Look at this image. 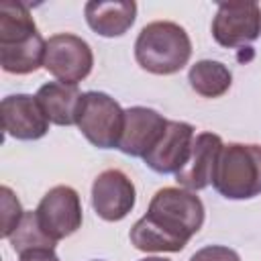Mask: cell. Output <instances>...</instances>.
Here are the masks:
<instances>
[{"mask_svg":"<svg viewBox=\"0 0 261 261\" xmlns=\"http://www.w3.org/2000/svg\"><path fill=\"white\" fill-rule=\"evenodd\" d=\"M190 261H241L239 253L224 247V245H208L196 251Z\"/></svg>","mask_w":261,"mask_h":261,"instance_id":"obj_19","label":"cell"},{"mask_svg":"<svg viewBox=\"0 0 261 261\" xmlns=\"http://www.w3.org/2000/svg\"><path fill=\"white\" fill-rule=\"evenodd\" d=\"M261 35V8L257 2H220L212 20L218 45L234 49L251 45Z\"/></svg>","mask_w":261,"mask_h":261,"instance_id":"obj_6","label":"cell"},{"mask_svg":"<svg viewBox=\"0 0 261 261\" xmlns=\"http://www.w3.org/2000/svg\"><path fill=\"white\" fill-rule=\"evenodd\" d=\"M188 82L196 94H200L204 98H218L228 92V88L232 84V73L220 61L202 59L190 67Z\"/></svg>","mask_w":261,"mask_h":261,"instance_id":"obj_16","label":"cell"},{"mask_svg":"<svg viewBox=\"0 0 261 261\" xmlns=\"http://www.w3.org/2000/svg\"><path fill=\"white\" fill-rule=\"evenodd\" d=\"M0 196H2V230L0 234L4 239H10V234L16 230V226L20 224L24 210L18 202V198L14 196V192L6 186L0 188Z\"/></svg>","mask_w":261,"mask_h":261,"instance_id":"obj_18","label":"cell"},{"mask_svg":"<svg viewBox=\"0 0 261 261\" xmlns=\"http://www.w3.org/2000/svg\"><path fill=\"white\" fill-rule=\"evenodd\" d=\"M204 224L202 200L186 188L159 190L130 228V243L139 251L179 253Z\"/></svg>","mask_w":261,"mask_h":261,"instance_id":"obj_1","label":"cell"},{"mask_svg":"<svg viewBox=\"0 0 261 261\" xmlns=\"http://www.w3.org/2000/svg\"><path fill=\"white\" fill-rule=\"evenodd\" d=\"M37 220L41 228L53 239L61 241L73 234L82 226V202L73 188L69 186H55L51 188L39 202Z\"/></svg>","mask_w":261,"mask_h":261,"instance_id":"obj_7","label":"cell"},{"mask_svg":"<svg viewBox=\"0 0 261 261\" xmlns=\"http://www.w3.org/2000/svg\"><path fill=\"white\" fill-rule=\"evenodd\" d=\"M84 12H86V22L94 33H98L100 37H120L133 27L137 18V4L133 0L130 2L90 0L86 2Z\"/></svg>","mask_w":261,"mask_h":261,"instance_id":"obj_13","label":"cell"},{"mask_svg":"<svg viewBox=\"0 0 261 261\" xmlns=\"http://www.w3.org/2000/svg\"><path fill=\"white\" fill-rule=\"evenodd\" d=\"M77 128L98 149H118L124 128V110L106 92H84L77 110Z\"/></svg>","mask_w":261,"mask_h":261,"instance_id":"obj_4","label":"cell"},{"mask_svg":"<svg viewBox=\"0 0 261 261\" xmlns=\"http://www.w3.org/2000/svg\"><path fill=\"white\" fill-rule=\"evenodd\" d=\"M214 190L226 200H249L261 194V145H222L214 175Z\"/></svg>","mask_w":261,"mask_h":261,"instance_id":"obj_3","label":"cell"},{"mask_svg":"<svg viewBox=\"0 0 261 261\" xmlns=\"http://www.w3.org/2000/svg\"><path fill=\"white\" fill-rule=\"evenodd\" d=\"M10 245L12 249L20 255L24 251H31V249H55V243L39 224L37 220V214L35 210L31 212H24L20 224L16 226V230L10 234Z\"/></svg>","mask_w":261,"mask_h":261,"instance_id":"obj_17","label":"cell"},{"mask_svg":"<svg viewBox=\"0 0 261 261\" xmlns=\"http://www.w3.org/2000/svg\"><path fill=\"white\" fill-rule=\"evenodd\" d=\"M45 47L47 41L41 37V33H35L27 39L8 45H0V65L8 73H16V75L33 73L43 65Z\"/></svg>","mask_w":261,"mask_h":261,"instance_id":"obj_15","label":"cell"},{"mask_svg":"<svg viewBox=\"0 0 261 261\" xmlns=\"http://www.w3.org/2000/svg\"><path fill=\"white\" fill-rule=\"evenodd\" d=\"M194 143V126L181 120H167L157 145L143 157L145 165L155 173H177L190 159Z\"/></svg>","mask_w":261,"mask_h":261,"instance_id":"obj_10","label":"cell"},{"mask_svg":"<svg viewBox=\"0 0 261 261\" xmlns=\"http://www.w3.org/2000/svg\"><path fill=\"white\" fill-rule=\"evenodd\" d=\"M2 128L8 137L18 141H37L47 135L49 118L39 104L37 96L10 94L0 104Z\"/></svg>","mask_w":261,"mask_h":261,"instance_id":"obj_9","label":"cell"},{"mask_svg":"<svg viewBox=\"0 0 261 261\" xmlns=\"http://www.w3.org/2000/svg\"><path fill=\"white\" fill-rule=\"evenodd\" d=\"M220 149H222V139L218 135H214V133L196 135L194 143H192L190 159L175 173V181L190 192H198V190H204L206 186H210Z\"/></svg>","mask_w":261,"mask_h":261,"instance_id":"obj_12","label":"cell"},{"mask_svg":"<svg viewBox=\"0 0 261 261\" xmlns=\"http://www.w3.org/2000/svg\"><path fill=\"white\" fill-rule=\"evenodd\" d=\"M135 200V184L120 169H106L92 184V208L106 222H118L128 216Z\"/></svg>","mask_w":261,"mask_h":261,"instance_id":"obj_8","label":"cell"},{"mask_svg":"<svg viewBox=\"0 0 261 261\" xmlns=\"http://www.w3.org/2000/svg\"><path fill=\"white\" fill-rule=\"evenodd\" d=\"M167 120L153 108L133 106L124 110V128L118 149L130 157H145L161 139Z\"/></svg>","mask_w":261,"mask_h":261,"instance_id":"obj_11","label":"cell"},{"mask_svg":"<svg viewBox=\"0 0 261 261\" xmlns=\"http://www.w3.org/2000/svg\"><path fill=\"white\" fill-rule=\"evenodd\" d=\"M192 57V41L184 27L171 20H155L141 29L135 41L137 63L155 75L177 73Z\"/></svg>","mask_w":261,"mask_h":261,"instance_id":"obj_2","label":"cell"},{"mask_svg":"<svg viewBox=\"0 0 261 261\" xmlns=\"http://www.w3.org/2000/svg\"><path fill=\"white\" fill-rule=\"evenodd\" d=\"M35 96L43 106L49 122L59 126H71L77 122V110L84 96L77 86L63 82H47L39 88Z\"/></svg>","mask_w":261,"mask_h":261,"instance_id":"obj_14","label":"cell"},{"mask_svg":"<svg viewBox=\"0 0 261 261\" xmlns=\"http://www.w3.org/2000/svg\"><path fill=\"white\" fill-rule=\"evenodd\" d=\"M94 65L92 47L77 35L59 33L47 39L43 67L63 84H73L86 80Z\"/></svg>","mask_w":261,"mask_h":261,"instance_id":"obj_5","label":"cell"},{"mask_svg":"<svg viewBox=\"0 0 261 261\" xmlns=\"http://www.w3.org/2000/svg\"><path fill=\"white\" fill-rule=\"evenodd\" d=\"M139 261H169L165 257H145V259H139Z\"/></svg>","mask_w":261,"mask_h":261,"instance_id":"obj_21","label":"cell"},{"mask_svg":"<svg viewBox=\"0 0 261 261\" xmlns=\"http://www.w3.org/2000/svg\"><path fill=\"white\" fill-rule=\"evenodd\" d=\"M18 261H59L53 249H31L18 255Z\"/></svg>","mask_w":261,"mask_h":261,"instance_id":"obj_20","label":"cell"},{"mask_svg":"<svg viewBox=\"0 0 261 261\" xmlns=\"http://www.w3.org/2000/svg\"><path fill=\"white\" fill-rule=\"evenodd\" d=\"M96 261H98V259H96Z\"/></svg>","mask_w":261,"mask_h":261,"instance_id":"obj_22","label":"cell"}]
</instances>
